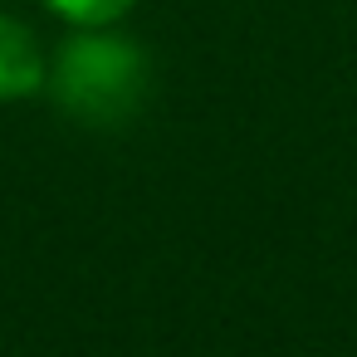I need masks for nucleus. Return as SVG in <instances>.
Instances as JSON below:
<instances>
[{"label":"nucleus","mask_w":357,"mask_h":357,"mask_svg":"<svg viewBox=\"0 0 357 357\" xmlns=\"http://www.w3.org/2000/svg\"><path fill=\"white\" fill-rule=\"evenodd\" d=\"M45 89L64 118L84 128H118L147 98V54L137 40L89 25L54 50Z\"/></svg>","instance_id":"nucleus-1"},{"label":"nucleus","mask_w":357,"mask_h":357,"mask_svg":"<svg viewBox=\"0 0 357 357\" xmlns=\"http://www.w3.org/2000/svg\"><path fill=\"white\" fill-rule=\"evenodd\" d=\"M45 54L40 40L30 35V25H20L15 15H0V103H15L45 89Z\"/></svg>","instance_id":"nucleus-2"},{"label":"nucleus","mask_w":357,"mask_h":357,"mask_svg":"<svg viewBox=\"0 0 357 357\" xmlns=\"http://www.w3.org/2000/svg\"><path fill=\"white\" fill-rule=\"evenodd\" d=\"M45 6H50L54 15H64L69 25L89 30V25H113V20H123L137 0H45Z\"/></svg>","instance_id":"nucleus-3"}]
</instances>
